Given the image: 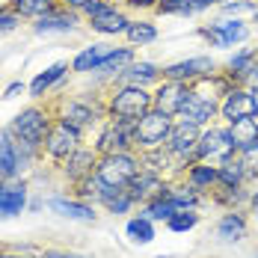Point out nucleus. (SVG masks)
Segmentation results:
<instances>
[{"mask_svg": "<svg viewBox=\"0 0 258 258\" xmlns=\"http://www.w3.org/2000/svg\"><path fill=\"white\" fill-rule=\"evenodd\" d=\"M53 122H56V107L53 104L33 101V104H27L21 113H15L12 122L3 125V131H9L12 140H18V143H27L33 149H42V143H45V137H48Z\"/></svg>", "mask_w": 258, "mask_h": 258, "instance_id": "obj_1", "label": "nucleus"}, {"mask_svg": "<svg viewBox=\"0 0 258 258\" xmlns=\"http://www.w3.org/2000/svg\"><path fill=\"white\" fill-rule=\"evenodd\" d=\"M199 134H202V128L175 119V128H172V134H169V140L163 143V152H166V157H169V178H181L184 169H187L193 160H199V157H196Z\"/></svg>", "mask_w": 258, "mask_h": 258, "instance_id": "obj_2", "label": "nucleus"}, {"mask_svg": "<svg viewBox=\"0 0 258 258\" xmlns=\"http://www.w3.org/2000/svg\"><path fill=\"white\" fill-rule=\"evenodd\" d=\"M56 107V119H66L69 125H75L78 131H92L98 128L104 119H107V107H104V95L101 98H86V95H72V98H62V101L53 104Z\"/></svg>", "mask_w": 258, "mask_h": 258, "instance_id": "obj_3", "label": "nucleus"}, {"mask_svg": "<svg viewBox=\"0 0 258 258\" xmlns=\"http://www.w3.org/2000/svg\"><path fill=\"white\" fill-rule=\"evenodd\" d=\"M107 116L113 119H140L146 110H152V89L143 86H110L104 95Z\"/></svg>", "mask_w": 258, "mask_h": 258, "instance_id": "obj_4", "label": "nucleus"}, {"mask_svg": "<svg viewBox=\"0 0 258 258\" xmlns=\"http://www.w3.org/2000/svg\"><path fill=\"white\" fill-rule=\"evenodd\" d=\"M175 128V116L160 113V110H146L137 119V131H134V149L137 152H149V149H163V143L169 140V134Z\"/></svg>", "mask_w": 258, "mask_h": 258, "instance_id": "obj_5", "label": "nucleus"}, {"mask_svg": "<svg viewBox=\"0 0 258 258\" xmlns=\"http://www.w3.org/2000/svg\"><path fill=\"white\" fill-rule=\"evenodd\" d=\"M134 131H137V119H113V116H107L101 125L95 128L92 149H95L98 155L131 152V149H134ZM134 152H137V149H134Z\"/></svg>", "mask_w": 258, "mask_h": 258, "instance_id": "obj_6", "label": "nucleus"}, {"mask_svg": "<svg viewBox=\"0 0 258 258\" xmlns=\"http://www.w3.org/2000/svg\"><path fill=\"white\" fill-rule=\"evenodd\" d=\"M143 169L140 163V152H113V155H98L95 163V175L110 184V187H128L137 178V172Z\"/></svg>", "mask_w": 258, "mask_h": 258, "instance_id": "obj_7", "label": "nucleus"}, {"mask_svg": "<svg viewBox=\"0 0 258 258\" xmlns=\"http://www.w3.org/2000/svg\"><path fill=\"white\" fill-rule=\"evenodd\" d=\"M232 155H237V146H234L232 128L226 122H211L208 128H202L199 134V146H196V157L208 160V163H223Z\"/></svg>", "mask_w": 258, "mask_h": 258, "instance_id": "obj_8", "label": "nucleus"}, {"mask_svg": "<svg viewBox=\"0 0 258 258\" xmlns=\"http://www.w3.org/2000/svg\"><path fill=\"white\" fill-rule=\"evenodd\" d=\"M83 137H86L83 131L69 125L66 119H56L51 125V131H48V137H45V143H42V160H48L51 166L62 163L75 149L83 146Z\"/></svg>", "mask_w": 258, "mask_h": 258, "instance_id": "obj_9", "label": "nucleus"}, {"mask_svg": "<svg viewBox=\"0 0 258 258\" xmlns=\"http://www.w3.org/2000/svg\"><path fill=\"white\" fill-rule=\"evenodd\" d=\"M175 119L187 122V125H196V128H208L211 122L220 119V98L208 95L205 89H199V86H190L187 98H184V107H181V113Z\"/></svg>", "mask_w": 258, "mask_h": 258, "instance_id": "obj_10", "label": "nucleus"}, {"mask_svg": "<svg viewBox=\"0 0 258 258\" xmlns=\"http://www.w3.org/2000/svg\"><path fill=\"white\" fill-rule=\"evenodd\" d=\"M196 33L208 42V48H234L249 39V24L240 18H220L211 24H199Z\"/></svg>", "mask_w": 258, "mask_h": 258, "instance_id": "obj_11", "label": "nucleus"}, {"mask_svg": "<svg viewBox=\"0 0 258 258\" xmlns=\"http://www.w3.org/2000/svg\"><path fill=\"white\" fill-rule=\"evenodd\" d=\"M95 163H98V152L83 143V146L75 149L62 163H56L53 169H56V175L62 178V184H69V190H72V187H78L80 181H86L89 175H95Z\"/></svg>", "mask_w": 258, "mask_h": 258, "instance_id": "obj_12", "label": "nucleus"}, {"mask_svg": "<svg viewBox=\"0 0 258 258\" xmlns=\"http://www.w3.org/2000/svg\"><path fill=\"white\" fill-rule=\"evenodd\" d=\"M255 116H258V101L249 86L234 83L220 98V122H226V125H234L240 119H255Z\"/></svg>", "mask_w": 258, "mask_h": 258, "instance_id": "obj_13", "label": "nucleus"}, {"mask_svg": "<svg viewBox=\"0 0 258 258\" xmlns=\"http://www.w3.org/2000/svg\"><path fill=\"white\" fill-rule=\"evenodd\" d=\"M214 72H220V66H217V59L214 56H187V59H178V62H169V66H163L160 69V75L163 80H175V83H196V80L208 78V75H214Z\"/></svg>", "mask_w": 258, "mask_h": 258, "instance_id": "obj_14", "label": "nucleus"}, {"mask_svg": "<svg viewBox=\"0 0 258 258\" xmlns=\"http://www.w3.org/2000/svg\"><path fill=\"white\" fill-rule=\"evenodd\" d=\"M83 24H86V21H83V15H80V12L66 9V6L59 3V6L51 9L48 15H42V18L30 21V30H33L36 36H69V33H78Z\"/></svg>", "mask_w": 258, "mask_h": 258, "instance_id": "obj_15", "label": "nucleus"}, {"mask_svg": "<svg viewBox=\"0 0 258 258\" xmlns=\"http://www.w3.org/2000/svg\"><path fill=\"white\" fill-rule=\"evenodd\" d=\"M45 208L53 211L56 217H62V220H72V223H98V211H101L92 202L78 199L75 193H53V196L45 199Z\"/></svg>", "mask_w": 258, "mask_h": 258, "instance_id": "obj_16", "label": "nucleus"}, {"mask_svg": "<svg viewBox=\"0 0 258 258\" xmlns=\"http://www.w3.org/2000/svg\"><path fill=\"white\" fill-rule=\"evenodd\" d=\"M69 75H72V62H69V59H56V62H51L45 72H39L36 78L27 83L30 101H45L56 86H62V83L69 80Z\"/></svg>", "mask_w": 258, "mask_h": 258, "instance_id": "obj_17", "label": "nucleus"}, {"mask_svg": "<svg viewBox=\"0 0 258 258\" xmlns=\"http://www.w3.org/2000/svg\"><path fill=\"white\" fill-rule=\"evenodd\" d=\"M214 237L220 240V243H240V240H246L249 237V211L246 208H232V211H226L220 220H217V226H214Z\"/></svg>", "mask_w": 258, "mask_h": 258, "instance_id": "obj_18", "label": "nucleus"}, {"mask_svg": "<svg viewBox=\"0 0 258 258\" xmlns=\"http://www.w3.org/2000/svg\"><path fill=\"white\" fill-rule=\"evenodd\" d=\"M27 202H30V181L15 178L0 184V220H12L27 214Z\"/></svg>", "mask_w": 258, "mask_h": 258, "instance_id": "obj_19", "label": "nucleus"}, {"mask_svg": "<svg viewBox=\"0 0 258 258\" xmlns=\"http://www.w3.org/2000/svg\"><path fill=\"white\" fill-rule=\"evenodd\" d=\"M131 18H134V15H131L122 3H110V6L104 9L98 18L86 21V27H89L92 33H98L101 39H116V36H125Z\"/></svg>", "mask_w": 258, "mask_h": 258, "instance_id": "obj_20", "label": "nucleus"}, {"mask_svg": "<svg viewBox=\"0 0 258 258\" xmlns=\"http://www.w3.org/2000/svg\"><path fill=\"white\" fill-rule=\"evenodd\" d=\"M160 69H163V66H157L152 59H137V62L128 66L110 86H143V89H155L157 83L163 80Z\"/></svg>", "mask_w": 258, "mask_h": 258, "instance_id": "obj_21", "label": "nucleus"}, {"mask_svg": "<svg viewBox=\"0 0 258 258\" xmlns=\"http://www.w3.org/2000/svg\"><path fill=\"white\" fill-rule=\"evenodd\" d=\"M187 83H175V80H160L155 89H152V107L160 113H169V116H178L184 98H187Z\"/></svg>", "mask_w": 258, "mask_h": 258, "instance_id": "obj_22", "label": "nucleus"}, {"mask_svg": "<svg viewBox=\"0 0 258 258\" xmlns=\"http://www.w3.org/2000/svg\"><path fill=\"white\" fill-rule=\"evenodd\" d=\"M166 175H160V172H155V169H140L137 172V178L128 184V193L134 196V202H137V208L146 205V202H152L155 196H160L163 193V187H166Z\"/></svg>", "mask_w": 258, "mask_h": 258, "instance_id": "obj_23", "label": "nucleus"}, {"mask_svg": "<svg viewBox=\"0 0 258 258\" xmlns=\"http://www.w3.org/2000/svg\"><path fill=\"white\" fill-rule=\"evenodd\" d=\"M107 53H110V45H104V42H92V45L80 48V51L69 59V62H72V75H80V78L95 75V72L101 69V62L107 59Z\"/></svg>", "mask_w": 258, "mask_h": 258, "instance_id": "obj_24", "label": "nucleus"}, {"mask_svg": "<svg viewBox=\"0 0 258 258\" xmlns=\"http://www.w3.org/2000/svg\"><path fill=\"white\" fill-rule=\"evenodd\" d=\"M181 178L187 181L193 190H199L202 196H208L211 199V193L217 190V163H208V160H193L187 169H184V175Z\"/></svg>", "mask_w": 258, "mask_h": 258, "instance_id": "obj_25", "label": "nucleus"}, {"mask_svg": "<svg viewBox=\"0 0 258 258\" xmlns=\"http://www.w3.org/2000/svg\"><path fill=\"white\" fill-rule=\"evenodd\" d=\"M163 196L178 208V211H187V208H199L208 202V196H202L199 190H193L184 178H169L166 187H163Z\"/></svg>", "mask_w": 258, "mask_h": 258, "instance_id": "obj_26", "label": "nucleus"}, {"mask_svg": "<svg viewBox=\"0 0 258 258\" xmlns=\"http://www.w3.org/2000/svg\"><path fill=\"white\" fill-rule=\"evenodd\" d=\"M137 62V48H131V45H122V48H110L107 53V59L101 62V69L95 72L98 78H104L107 83H113V80L119 78L128 66Z\"/></svg>", "mask_w": 258, "mask_h": 258, "instance_id": "obj_27", "label": "nucleus"}, {"mask_svg": "<svg viewBox=\"0 0 258 258\" xmlns=\"http://www.w3.org/2000/svg\"><path fill=\"white\" fill-rule=\"evenodd\" d=\"M217 187H249V166H246V160L237 155H232L229 160H223V163H217Z\"/></svg>", "mask_w": 258, "mask_h": 258, "instance_id": "obj_28", "label": "nucleus"}, {"mask_svg": "<svg viewBox=\"0 0 258 258\" xmlns=\"http://www.w3.org/2000/svg\"><path fill=\"white\" fill-rule=\"evenodd\" d=\"M157 36H160V30L152 18H131L128 30H125V45L131 48H149V45H155Z\"/></svg>", "mask_w": 258, "mask_h": 258, "instance_id": "obj_29", "label": "nucleus"}, {"mask_svg": "<svg viewBox=\"0 0 258 258\" xmlns=\"http://www.w3.org/2000/svg\"><path fill=\"white\" fill-rule=\"evenodd\" d=\"M258 59V48H237V51L226 59V66H223V72L232 78V83H240L243 86V75L249 72V66Z\"/></svg>", "mask_w": 258, "mask_h": 258, "instance_id": "obj_30", "label": "nucleus"}, {"mask_svg": "<svg viewBox=\"0 0 258 258\" xmlns=\"http://www.w3.org/2000/svg\"><path fill=\"white\" fill-rule=\"evenodd\" d=\"M125 234H128L131 243L149 246V243L157 237V223H152V220L143 217V214H134V217L128 220V226H125Z\"/></svg>", "mask_w": 258, "mask_h": 258, "instance_id": "obj_31", "label": "nucleus"}, {"mask_svg": "<svg viewBox=\"0 0 258 258\" xmlns=\"http://www.w3.org/2000/svg\"><path fill=\"white\" fill-rule=\"evenodd\" d=\"M211 202L220 205L223 211H232V208H246L249 205V187H217L211 193Z\"/></svg>", "mask_w": 258, "mask_h": 258, "instance_id": "obj_32", "label": "nucleus"}, {"mask_svg": "<svg viewBox=\"0 0 258 258\" xmlns=\"http://www.w3.org/2000/svg\"><path fill=\"white\" fill-rule=\"evenodd\" d=\"M56 6H59V0H9V9L24 21H36V18L48 15Z\"/></svg>", "mask_w": 258, "mask_h": 258, "instance_id": "obj_33", "label": "nucleus"}, {"mask_svg": "<svg viewBox=\"0 0 258 258\" xmlns=\"http://www.w3.org/2000/svg\"><path fill=\"white\" fill-rule=\"evenodd\" d=\"M199 223H202L199 208H187V211H175V214H172L163 226H166L172 234H187V232H193Z\"/></svg>", "mask_w": 258, "mask_h": 258, "instance_id": "obj_34", "label": "nucleus"}, {"mask_svg": "<svg viewBox=\"0 0 258 258\" xmlns=\"http://www.w3.org/2000/svg\"><path fill=\"white\" fill-rule=\"evenodd\" d=\"M175 211H178V208L172 205V202H169V199H166L163 193H160V196H155L152 202L140 205V214H143V217H149L152 223H166V220H169V217H172Z\"/></svg>", "mask_w": 258, "mask_h": 258, "instance_id": "obj_35", "label": "nucleus"}, {"mask_svg": "<svg viewBox=\"0 0 258 258\" xmlns=\"http://www.w3.org/2000/svg\"><path fill=\"white\" fill-rule=\"evenodd\" d=\"M229 128H232L237 152L246 149V146H252V143H258V116L255 119H240V122H234V125H229Z\"/></svg>", "mask_w": 258, "mask_h": 258, "instance_id": "obj_36", "label": "nucleus"}, {"mask_svg": "<svg viewBox=\"0 0 258 258\" xmlns=\"http://www.w3.org/2000/svg\"><path fill=\"white\" fill-rule=\"evenodd\" d=\"M101 211L104 214H113V217H125V214H134V211H137V202H134V196H131L128 187H125V190H119Z\"/></svg>", "mask_w": 258, "mask_h": 258, "instance_id": "obj_37", "label": "nucleus"}, {"mask_svg": "<svg viewBox=\"0 0 258 258\" xmlns=\"http://www.w3.org/2000/svg\"><path fill=\"white\" fill-rule=\"evenodd\" d=\"M190 12V0H160L155 9V15H178V18H187Z\"/></svg>", "mask_w": 258, "mask_h": 258, "instance_id": "obj_38", "label": "nucleus"}, {"mask_svg": "<svg viewBox=\"0 0 258 258\" xmlns=\"http://www.w3.org/2000/svg\"><path fill=\"white\" fill-rule=\"evenodd\" d=\"M220 9H223L226 18H237L240 12H252V15H258V3L255 0H229V3H223Z\"/></svg>", "mask_w": 258, "mask_h": 258, "instance_id": "obj_39", "label": "nucleus"}, {"mask_svg": "<svg viewBox=\"0 0 258 258\" xmlns=\"http://www.w3.org/2000/svg\"><path fill=\"white\" fill-rule=\"evenodd\" d=\"M21 24H24V18H18V15L9 9V3H6V6H0V39H3V36H9V33H15Z\"/></svg>", "mask_w": 258, "mask_h": 258, "instance_id": "obj_40", "label": "nucleus"}, {"mask_svg": "<svg viewBox=\"0 0 258 258\" xmlns=\"http://www.w3.org/2000/svg\"><path fill=\"white\" fill-rule=\"evenodd\" d=\"M113 0H92V3H86L83 9H80V15H83V21H92V18H98L104 9L110 6Z\"/></svg>", "mask_w": 258, "mask_h": 258, "instance_id": "obj_41", "label": "nucleus"}, {"mask_svg": "<svg viewBox=\"0 0 258 258\" xmlns=\"http://www.w3.org/2000/svg\"><path fill=\"white\" fill-rule=\"evenodd\" d=\"M128 12H155L160 0H119Z\"/></svg>", "mask_w": 258, "mask_h": 258, "instance_id": "obj_42", "label": "nucleus"}, {"mask_svg": "<svg viewBox=\"0 0 258 258\" xmlns=\"http://www.w3.org/2000/svg\"><path fill=\"white\" fill-rule=\"evenodd\" d=\"M24 92H27L24 80H12V83L0 92V101H15V98H18V95H24Z\"/></svg>", "mask_w": 258, "mask_h": 258, "instance_id": "obj_43", "label": "nucleus"}, {"mask_svg": "<svg viewBox=\"0 0 258 258\" xmlns=\"http://www.w3.org/2000/svg\"><path fill=\"white\" fill-rule=\"evenodd\" d=\"M42 258H86V255H78V252H69V249H56V246H48V249H39Z\"/></svg>", "mask_w": 258, "mask_h": 258, "instance_id": "obj_44", "label": "nucleus"}, {"mask_svg": "<svg viewBox=\"0 0 258 258\" xmlns=\"http://www.w3.org/2000/svg\"><path fill=\"white\" fill-rule=\"evenodd\" d=\"M240 157L246 160V166H255V163H258V143L246 146V149H240Z\"/></svg>", "mask_w": 258, "mask_h": 258, "instance_id": "obj_45", "label": "nucleus"}, {"mask_svg": "<svg viewBox=\"0 0 258 258\" xmlns=\"http://www.w3.org/2000/svg\"><path fill=\"white\" fill-rule=\"evenodd\" d=\"M243 86H249V89H252V86H258V59L249 66V72L243 75Z\"/></svg>", "mask_w": 258, "mask_h": 258, "instance_id": "obj_46", "label": "nucleus"}, {"mask_svg": "<svg viewBox=\"0 0 258 258\" xmlns=\"http://www.w3.org/2000/svg\"><path fill=\"white\" fill-rule=\"evenodd\" d=\"M45 208V199L42 196H30V202H27V211L30 214H36V211H42Z\"/></svg>", "mask_w": 258, "mask_h": 258, "instance_id": "obj_47", "label": "nucleus"}, {"mask_svg": "<svg viewBox=\"0 0 258 258\" xmlns=\"http://www.w3.org/2000/svg\"><path fill=\"white\" fill-rule=\"evenodd\" d=\"M59 3H62L66 9H75V12H80V9H83L86 3H92V0H59Z\"/></svg>", "mask_w": 258, "mask_h": 258, "instance_id": "obj_48", "label": "nucleus"}, {"mask_svg": "<svg viewBox=\"0 0 258 258\" xmlns=\"http://www.w3.org/2000/svg\"><path fill=\"white\" fill-rule=\"evenodd\" d=\"M252 95H255V101H258V86H252Z\"/></svg>", "mask_w": 258, "mask_h": 258, "instance_id": "obj_49", "label": "nucleus"}, {"mask_svg": "<svg viewBox=\"0 0 258 258\" xmlns=\"http://www.w3.org/2000/svg\"><path fill=\"white\" fill-rule=\"evenodd\" d=\"M0 152H3V134H0Z\"/></svg>", "mask_w": 258, "mask_h": 258, "instance_id": "obj_50", "label": "nucleus"}, {"mask_svg": "<svg viewBox=\"0 0 258 258\" xmlns=\"http://www.w3.org/2000/svg\"><path fill=\"white\" fill-rule=\"evenodd\" d=\"M255 258H258V249H255Z\"/></svg>", "mask_w": 258, "mask_h": 258, "instance_id": "obj_51", "label": "nucleus"}, {"mask_svg": "<svg viewBox=\"0 0 258 258\" xmlns=\"http://www.w3.org/2000/svg\"><path fill=\"white\" fill-rule=\"evenodd\" d=\"M0 184H3V181H0Z\"/></svg>", "mask_w": 258, "mask_h": 258, "instance_id": "obj_52", "label": "nucleus"}, {"mask_svg": "<svg viewBox=\"0 0 258 258\" xmlns=\"http://www.w3.org/2000/svg\"><path fill=\"white\" fill-rule=\"evenodd\" d=\"M255 3H258V0H255Z\"/></svg>", "mask_w": 258, "mask_h": 258, "instance_id": "obj_53", "label": "nucleus"}]
</instances>
